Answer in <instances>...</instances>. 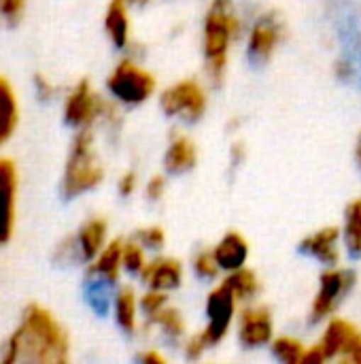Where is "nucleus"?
<instances>
[{"mask_svg":"<svg viewBox=\"0 0 361 364\" xmlns=\"http://www.w3.org/2000/svg\"><path fill=\"white\" fill-rule=\"evenodd\" d=\"M123 264V245L121 241H113L100 256L98 260L91 264V275H98L102 279H109L111 284L117 279L119 267Z\"/></svg>","mask_w":361,"mask_h":364,"instance_id":"aec40b11","label":"nucleus"},{"mask_svg":"<svg viewBox=\"0 0 361 364\" xmlns=\"http://www.w3.org/2000/svg\"><path fill=\"white\" fill-rule=\"evenodd\" d=\"M204 350H206V343H204L202 335L194 337V339L187 343V356H189V358H198Z\"/></svg>","mask_w":361,"mask_h":364,"instance_id":"72a5a7b5","label":"nucleus"},{"mask_svg":"<svg viewBox=\"0 0 361 364\" xmlns=\"http://www.w3.org/2000/svg\"><path fill=\"white\" fill-rule=\"evenodd\" d=\"M134 183H136V177H134V173H128V175H123V177H121V181H119V192H121L123 196L132 194V190H134Z\"/></svg>","mask_w":361,"mask_h":364,"instance_id":"c9c22d12","label":"nucleus"},{"mask_svg":"<svg viewBox=\"0 0 361 364\" xmlns=\"http://www.w3.org/2000/svg\"><path fill=\"white\" fill-rule=\"evenodd\" d=\"M17 173L11 160L0 158V247L11 239L15 226Z\"/></svg>","mask_w":361,"mask_h":364,"instance_id":"1a4fd4ad","label":"nucleus"},{"mask_svg":"<svg viewBox=\"0 0 361 364\" xmlns=\"http://www.w3.org/2000/svg\"><path fill=\"white\" fill-rule=\"evenodd\" d=\"M2 363H66L68 337L55 318L40 305H30L11 335Z\"/></svg>","mask_w":361,"mask_h":364,"instance_id":"f257e3e1","label":"nucleus"},{"mask_svg":"<svg viewBox=\"0 0 361 364\" xmlns=\"http://www.w3.org/2000/svg\"><path fill=\"white\" fill-rule=\"evenodd\" d=\"M330 15L343 45L336 75L343 83L361 90V11L355 0H330Z\"/></svg>","mask_w":361,"mask_h":364,"instance_id":"f03ea898","label":"nucleus"},{"mask_svg":"<svg viewBox=\"0 0 361 364\" xmlns=\"http://www.w3.org/2000/svg\"><path fill=\"white\" fill-rule=\"evenodd\" d=\"M109 279H96L89 284V290H87V299L91 303V307L96 309V314L104 316L106 309H109Z\"/></svg>","mask_w":361,"mask_h":364,"instance_id":"a878e982","label":"nucleus"},{"mask_svg":"<svg viewBox=\"0 0 361 364\" xmlns=\"http://www.w3.org/2000/svg\"><path fill=\"white\" fill-rule=\"evenodd\" d=\"M272 354L285 364H298L302 363L304 356V348L300 341L289 339V337H281L272 343Z\"/></svg>","mask_w":361,"mask_h":364,"instance_id":"393cba45","label":"nucleus"},{"mask_svg":"<svg viewBox=\"0 0 361 364\" xmlns=\"http://www.w3.org/2000/svg\"><path fill=\"white\" fill-rule=\"evenodd\" d=\"M143 277L155 290H170L181 284V264L177 260H155L143 269Z\"/></svg>","mask_w":361,"mask_h":364,"instance_id":"dca6fc26","label":"nucleus"},{"mask_svg":"<svg viewBox=\"0 0 361 364\" xmlns=\"http://www.w3.org/2000/svg\"><path fill=\"white\" fill-rule=\"evenodd\" d=\"M323 360H328V358H326V354H323L321 346H317V348H311V350H309V352H304V356H302V363L304 364L323 363Z\"/></svg>","mask_w":361,"mask_h":364,"instance_id":"f704fd0d","label":"nucleus"},{"mask_svg":"<svg viewBox=\"0 0 361 364\" xmlns=\"http://www.w3.org/2000/svg\"><path fill=\"white\" fill-rule=\"evenodd\" d=\"M26 9V0H0V15L6 21H17Z\"/></svg>","mask_w":361,"mask_h":364,"instance_id":"c756f323","label":"nucleus"},{"mask_svg":"<svg viewBox=\"0 0 361 364\" xmlns=\"http://www.w3.org/2000/svg\"><path fill=\"white\" fill-rule=\"evenodd\" d=\"M104 26H106L111 41L117 47H126V43H128V13L123 6V0H111L106 17H104Z\"/></svg>","mask_w":361,"mask_h":364,"instance_id":"412c9836","label":"nucleus"},{"mask_svg":"<svg viewBox=\"0 0 361 364\" xmlns=\"http://www.w3.org/2000/svg\"><path fill=\"white\" fill-rule=\"evenodd\" d=\"M357 162H360V166H361V136H360V141H357Z\"/></svg>","mask_w":361,"mask_h":364,"instance_id":"58836bf2","label":"nucleus"},{"mask_svg":"<svg viewBox=\"0 0 361 364\" xmlns=\"http://www.w3.org/2000/svg\"><path fill=\"white\" fill-rule=\"evenodd\" d=\"M196 273L200 275V277H204V279H211V277H215L217 275V269H219V264H217V260H215V254H209V252H204V254H200L198 258H196Z\"/></svg>","mask_w":361,"mask_h":364,"instance_id":"c85d7f7f","label":"nucleus"},{"mask_svg":"<svg viewBox=\"0 0 361 364\" xmlns=\"http://www.w3.org/2000/svg\"><path fill=\"white\" fill-rule=\"evenodd\" d=\"M353 282H355V275L351 271L321 275V288L313 305V322H319L321 318H326L334 309L340 294H345L353 286Z\"/></svg>","mask_w":361,"mask_h":364,"instance_id":"9b49d317","label":"nucleus"},{"mask_svg":"<svg viewBox=\"0 0 361 364\" xmlns=\"http://www.w3.org/2000/svg\"><path fill=\"white\" fill-rule=\"evenodd\" d=\"M160 105L166 115H181L187 122H196L202 117L206 100L196 81H181L162 94Z\"/></svg>","mask_w":361,"mask_h":364,"instance_id":"423d86ee","label":"nucleus"},{"mask_svg":"<svg viewBox=\"0 0 361 364\" xmlns=\"http://www.w3.org/2000/svg\"><path fill=\"white\" fill-rule=\"evenodd\" d=\"M123 267L130 273H138L145 269V260H143V252L138 245H126L123 247Z\"/></svg>","mask_w":361,"mask_h":364,"instance_id":"cd10ccee","label":"nucleus"},{"mask_svg":"<svg viewBox=\"0 0 361 364\" xmlns=\"http://www.w3.org/2000/svg\"><path fill=\"white\" fill-rule=\"evenodd\" d=\"M138 241L147 247H160L164 245V232L162 228H145L138 232Z\"/></svg>","mask_w":361,"mask_h":364,"instance_id":"2f4dec72","label":"nucleus"},{"mask_svg":"<svg viewBox=\"0 0 361 364\" xmlns=\"http://www.w3.org/2000/svg\"><path fill=\"white\" fill-rule=\"evenodd\" d=\"M115 316H117V324L126 331V333H132L134 331V324H136V301H134V294L132 290H121L117 294V301H115Z\"/></svg>","mask_w":361,"mask_h":364,"instance_id":"5701e85b","label":"nucleus"},{"mask_svg":"<svg viewBox=\"0 0 361 364\" xmlns=\"http://www.w3.org/2000/svg\"><path fill=\"white\" fill-rule=\"evenodd\" d=\"M196 164V147L189 139H177L172 141L168 154H166V168L172 175H181Z\"/></svg>","mask_w":361,"mask_h":364,"instance_id":"6ab92c4d","label":"nucleus"},{"mask_svg":"<svg viewBox=\"0 0 361 364\" xmlns=\"http://www.w3.org/2000/svg\"><path fill=\"white\" fill-rule=\"evenodd\" d=\"M236 19L230 11V0H213L211 11L206 15L204 28V53L211 60L213 77L219 79L226 66V51L230 36L234 32Z\"/></svg>","mask_w":361,"mask_h":364,"instance_id":"20e7f679","label":"nucleus"},{"mask_svg":"<svg viewBox=\"0 0 361 364\" xmlns=\"http://www.w3.org/2000/svg\"><path fill=\"white\" fill-rule=\"evenodd\" d=\"M104 237H106V222L100 220V218H94L89 222H85L77 235V243H79V250H81V256L85 260H91L98 256V252L102 250V243H104Z\"/></svg>","mask_w":361,"mask_h":364,"instance_id":"a211bd4d","label":"nucleus"},{"mask_svg":"<svg viewBox=\"0 0 361 364\" xmlns=\"http://www.w3.org/2000/svg\"><path fill=\"white\" fill-rule=\"evenodd\" d=\"M351 360L353 363L361 364V337H360V343H357V348L353 350V354H351Z\"/></svg>","mask_w":361,"mask_h":364,"instance_id":"4c0bfd02","label":"nucleus"},{"mask_svg":"<svg viewBox=\"0 0 361 364\" xmlns=\"http://www.w3.org/2000/svg\"><path fill=\"white\" fill-rule=\"evenodd\" d=\"M213 254H215V260H217V264L221 269L236 271V269H240L245 264L249 247H247V241L240 235L230 232V235L223 237V241L217 245V250Z\"/></svg>","mask_w":361,"mask_h":364,"instance_id":"2eb2a0df","label":"nucleus"},{"mask_svg":"<svg viewBox=\"0 0 361 364\" xmlns=\"http://www.w3.org/2000/svg\"><path fill=\"white\" fill-rule=\"evenodd\" d=\"M234 292L230 290L228 284L219 286L215 292H211L209 301H206V314H209V328L202 333V339L209 346H215L219 343L226 333H228V326L232 322V316H234Z\"/></svg>","mask_w":361,"mask_h":364,"instance_id":"0eeeda50","label":"nucleus"},{"mask_svg":"<svg viewBox=\"0 0 361 364\" xmlns=\"http://www.w3.org/2000/svg\"><path fill=\"white\" fill-rule=\"evenodd\" d=\"M272 337V320L266 309H249L240 318V343L245 348H257Z\"/></svg>","mask_w":361,"mask_h":364,"instance_id":"ddd939ff","label":"nucleus"},{"mask_svg":"<svg viewBox=\"0 0 361 364\" xmlns=\"http://www.w3.org/2000/svg\"><path fill=\"white\" fill-rule=\"evenodd\" d=\"M164 303H166V296H164V294H160V292H149L147 296H143L140 307H143V311H145L147 316L153 318V316L164 307Z\"/></svg>","mask_w":361,"mask_h":364,"instance_id":"7c9ffc66","label":"nucleus"},{"mask_svg":"<svg viewBox=\"0 0 361 364\" xmlns=\"http://www.w3.org/2000/svg\"><path fill=\"white\" fill-rule=\"evenodd\" d=\"M102 111V102L94 96L87 81H81L68 96L64 107V119L70 126H87L91 124Z\"/></svg>","mask_w":361,"mask_h":364,"instance_id":"9d476101","label":"nucleus"},{"mask_svg":"<svg viewBox=\"0 0 361 364\" xmlns=\"http://www.w3.org/2000/svg\"><path fill=\"white\" fill-rule=\"evenodd\" d=\"M17 126V98L13 85L0 75V145H4Z\"/></svg>","mask_w":361,"mask_h":364,"instance_id":"f3484780","label":"nucleus"},{"mask_svg":"<svg viewBox=\"0 0 361 364\" xmlns=\"http://www.w3.org/2000/svg\"><path fill=\"white\" fill-rule=\"evenodd\" d=\"M140 360L147 364H164V358H162L160 354H155V352H147V354H143V356H140Z\"/></svg>","mask_w":361,"mask_h":364,"instance_id":"e433bc0d","label":"nucleus"},{"mask_svg":"<svg viewBox=\"0 0 361 364\" xmlns=\"http://www.w3.org/2000/svg\"><path fill=\"white\" fill-rule=\"evenodd\" d=\"M360 333L345 320H334L330 322L326 335H323V341H321V350L326 354V358H332L336 354H347L351 356L353 350L357 348L360 343Z\"/></svg>","mask_w":361,"mask_h":364,"instance_id":"f8f14e48","label":"nucleus"},{"mask_svg":"<svg viewBox=\"0 0 361 364\" xmlns=\"http://www.w3.org/2000/svg\"><path fill=\"white\" fill-rule=\"evenodd\" d=\"M347 252L353 260L361 256V198L347 207V228H345Z\"/></svg>","mask_w":361,"mask_h":364,"instance_id":"4be33fe9","label":"nucleus"},{"mask_svg":"<svg viewBox=\"0 0 361 364\" xmlns=\"http://www.w3.org/2000/svg\"><path fill=\"white\" fill-rule=\"evenodd\" d=\"M164 192V179L162 177H153L147 186V198L149 200H157Z\"/></svg>","mask_w":361,"mask_h":364,"instance_id":"473e14b6","label":"nucleus"},{"mask_svg":"<svg viewBox=\"0 0 361 364\" xmlns=\"http://www.w3.org/2000/svg\"><path fill=\"white\" fill-rule=\"evenodd\" d=\"M226 284L230 286V290L234 292L236 299H249V296H253L255 290H257V279H255V275H253L251 271L243 269V267L236 269V271L228 277Z\"/></svg>","mask_w":361,"mask_h":364,"instance_id":"b1692460","label":"nucleus"},{"mask_svg":"<svg viewBox=\"0 0 361 364\" xmlns=\"http://www.w3.org/2000/svg\"><path fill=\"white\" fill-rule=\"evenodd\" d=\"M336 241H338V230L336 228H323L317 235L304 239L298 250L304 256H315L323 264H336L338 262Z\"/></svg>","mask_w":361,"mask_h":364,"instance_id":"4468645a","label":"nucleus"},{"mask_svg":"<svg viewBox=\"0 0 361 364\" xmlns=\"http://www.w3.org/2000/svg\"><path fill=\"white\" fill-rule=\"evenodd\" d=\"M281 32H283V23L274 11L260 17V21L255 23V28L249 36V49H247L253 66H262L270 60L272 49L277 47V43L281 38Z\"/></svg>","mask_w":361,"mask_h":364,"instance_id":"6e6552de","label":"nucleus"},{"mask_svg":"<svg viewBox=\"0 0 361 364\" xmlns=\"http://www.w3.org/2000/svg\"><path fill=\"white\" fill-rule=\"evenodd\" d=\"M104 173L102 166L98 164L94 156V143L91 134L83 130L72 145L66 171H64V181H62V192L66 198L81 196L87 190H94L102 181Z\"/></svg>","mask_w":361,"mask_h":364,"instance_id":"7ed1b4c3","label":"nucleus"},{"mask_svg":"<svg viewBox=\"0 0 361 364\" xmlns=\"http://www.w3.org/2000/svg\"><path fill=\"white\" fill-rule=\"evenodd\" d=\"M153 320L160 324V326H164V331L168 333V335H172V337H179L181 333H183V320H181V316L177 314V311H172V309H160L155 316H153Z\"/></svg>","mask_w":361,"mask_h":364,"instance_id":"bb28decb","label":"nucleus"},{"mask_svg":"<svg viewBox=\"0 0 361 364\" xmlns=\"http://www.w3.org/2000/svg\"><path fill=\"white\" fill-rule=\"evenodd\" d=\"M106 85L113 92V96H117L121 102L138 105V102H143V100H147L151 96V92L155 90V79L147 70L134 66L130 60H123L113 70Z\"/></svg>","mask_w":361,"mask_h":364,"instance_id":"39448f33","label":"nucleus"}]
</instances>
